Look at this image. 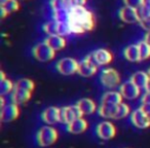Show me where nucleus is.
I'll list each match as a JSON object with an SVG mask.
<instances>
[{
  "label": "nucleus",
  "mask_w": 150,
  "mask_h": 148,
  "mask_svg": "<svg viewBox=\"0 0 150 148\" xmlns=\"http://www.w3.org/2000/svg\"><path fill=\"white\" fill-rule=\"evenodd\" d=\"M138 13L140 16V20L144 19V18H149L150 17V3L144 2L140 8H138Z\"/></svg>",
  "instance_id": "30"
},
{
  "label": "nucleus",
  "mask_w": 150,
  "mask_h": 148,
  "mask_svg": "<svg viewBox=\"0 0 150 148\" xmlns=\"http://www.w3.org/2000/svg\"><path fill=\"white\" fill-rule=\"evenodd\" d=\"M50 5L52 11H60V9H70L67 0H50Z\"/></svg>",
  "instance_id": "27"
},
{
  "label": "nucleus",
  "mask_w": 150,
  "mask_h": 148,
  "mask_svg": "<svg viewBox=\"0 0 150 148\" xmlns=\"http://www.w3.org/2000/svg\"><path fill=\"white\" fill-rule=\"evenodd\" d=\"M97 135L102 140H110L116 135L115 125L110 121H102L96 127Z\"/></svg>",
  "instance_id": "9"
},
{
  "label": "nucleus",
  "mask_w": 150,
  "mask_h": 148,
  "mask_svg": "<svg viewBox=\"0 0 150 148\" xmlns=\"http://www.w3.org/2000/svg\"><path fill=\"white\" fill-rule=\"evenodd\" d=\"M78 63L76 60L72 58L61 59L57 63V70L63 75H72L78 70Z\"/></svg>",
  "instance_id": "5"
},
{
  "label": "nucleus",
  "mask_w": 150,
  "mask_h": 148,
  "mask_svg": "<svg viewBox=\"0 0 150 148\" xmlns=\"http://www.w3.org/2000/svg\"><path fill=\"white\" fill-rule=\"evenodd\" d=\"M69 7H75V6H84L86 3V0H67Z\"/></svg>",
  "instance_id": "33"
},
{
  "label": "nucleus",
  "mask_w": 150,
  "mask_h": 148,
  "mask_svg": "<svg viewBox=\"0 0 150 148\" xmlns=\"http://www.w3.org/2000/svg\"><path fill=\"white\" fill-rule=\"evenodd\" d=\"M120 105V104H119ZM119 105H108V104H101L99 107V114L105 118H113L115 119L118 111Z\"/></svg>",
  "instance_id": "20"
},
{
  "label": "nucleus",
  "mask_w": 150,
  "mask_h": 148,
  "mask_svg": "<svg viewBox=\"0 0 150 148\" xmlns=\"http://www.w3.org/2000/svg\"><path fill=\"white\" fill-rule=\"evenodd\" d=\"M100 80L104 86L108 89H114L120 84V75L115 69L106 68L101 72Z\"/></svg>",
  "instance_id": "4"
},
{
  "label": "nucleus",
  "mask_w": 150,
  "mask_h": 148,
  "mask_svg": "<svg viewBox=\"0 0 150 148\" xmlns=\"http://www.w3.org/2000/svg\"><path fill=\"white\" fill-rule=\"evenodd\" d=\"M88 123L84 118L80 117V118L76 119V120L72 121L67 125V130L69 133L74 134V135H78V134H82L88 130Z\"/></svg>",
  "instance_id": "17"
},
{
  "label": "nucleus",
  "mask_w": 150,
  "mask_h": 148,
  "mask_svg": "<svg viewBox=\"0 0 150 148\" xmlns=\"http://www.w3.org/2000/svg\"><path fill=\"white\" fill-rule=\"evenodd\" d=\"M20 115V107L15 103H9L1 108L0 112V120L2 123H11L17 119Z\"/></svg>",
  "instance_id": "8"
},
{
  "label": "nucleus",
  "mask_w": 150,
  "mask_h": 148,
  "mask_svg": "<svg viewBox=\"0 0 150 148\" xmlns=\"http://www.w3.org/2000/svg\"><path fill=\"white\" fill-rule=\"evenodd\" d=\"M118 16L121 21L127 24H134L140 22V16L138 13V9L133 8V7L123 6L122 8L119 9Z\"/></svg>",
  "instance_id": "13"
},
{
  "label": "nucleus",
  "mask_w": 150,
  "mask_h": 148,
  "mask_svg": "<svg viewBox=\"0 0 150 148\" xmlns=\"http://www.w3.org/2000/svg\"><path fill=\"white\" fill-rule=\"evenodd\" d=\"M9 0H0V4H1V6H3V5L5 4V3L8 2Z\"/></svg>",
  "instance_id": "38"
},
{
  "label": "nucleus",
  "mask_w": 150,
  "mask_h": 148,
  "mask_svg": "<svg viewBox=\"0 0 150 148\" xmlns=\"http://www.w3.org/2000/svg\"><path fill=\"white\" fill-rule=\"evenodd\" d=\"M122 96L119 92H107L102 97V103L101 104H108V105H119L122 103Z\"/></svg>",
  "instance_id": "21"
},
{
  "label": "nucleus",
  "mask_w": 150,
  "mask_h": 148,
  "mask_svg": "<svg viewBox=\"0 0 150 148\" xmlns=\"http://www.w3.org/2000/svg\"><path fill=\"white\" fill-rule=\"evenodd\" d=\"M77 107L80 110V112L82 113V115H90L92 113H94L97 109V105L96 103L93 100L88 98L81 99L77 102Z\"/></svg>",
  "instance_id": "18"
},
{
  "label": "nucleus",
  "mask_w": 150,
  "mask_h": 148,
  "mask_svg": "<svg viewBox=\"0 0 150 148\" xmlns=\"http://www.w3.org/2000/svg\"><path fill=\"white\" fill-rule=\"evenodd\" d=\"M46 44L50 46L54 50H61L66 46V39L60 35H50L47 36L44 40Z\"/></svg>",
  "instance_id": "19"
},
{
  "label": "nucleus",
  "mask_w": 150,
  "mask_h": 148,
  "mask_svg": "<svg viewBox=\"0 0 150 148\" xmlns=\"http://www.w3.org/2000/svg\"><path fill=\"white\" fill-rule=\"evenodd\" d=\"M3 7L6 9L7 13H13V11H17L18 9L20 8V4H19V2H18V0H9L8 2L3 5Z\"/></svg>",
  "instance_id": "31"
},
{
  "label": "nucleus",
  "mask_w": 150,
  "mask_h": 148,
  "mask_svg": "<svg viewBox=\"0 0 150 148\" xmlns=\"http://www.w3.org/2000/svg\"><path fill=\"white\" fill-rule=\"evenodd\" d=\"M15 86L21 89H25L28 91H32L33 92L34 89H35V84H34L33 80L29 79V78H22V79L18 80L15 84Z\"/></svg>",
  "instance_id": "26"
},
{
  "label": "nucleus",
  "mask_w": 150,
  "mask_h": 148,
  "mask_svg": "<svg viewBox=\"0 0 150 148\" xmlns=\"http://www.w3.org/2000/svg\"><path fill=\"white\" fill-rule=\"evenodd\" d=\"M140 91L141 90L134 82H132L131 80L123 82L120 86V89H119V93L122 96V98L127 99V100H135V99H137L140 96Z\"/></svg>",
  "instance_id": "10"
},
{
  "label": "nucleus",
  "mask_w": 150,
  "mask_h": 148,
  "mask_svg": "<svg viewBox=\"0 0 150 148\" xmlns=\"http://www.w3.org/2000/svg\"><path fill=\"white\" fill-rule=\"evenodd\" d=\"M149 118H150V116H149Z\"/></svg>",
  "instance_id": "41"
},
{
  "label": "nucleus",
  "mask_w": 150,
  "mask_h": 148,
  "mask_svg": "<svg viewBox=\"0 0 150 148\" xmlns=\"http://www.w3.org/2000/svg\"><path fill=\"white\" fill-rule=\"evenodd\" d=\"M98 71V66L95 63H93L90 59L86 57L84 60L80 61L78 63V70L77 73L83 77H91L94 76Z\"/></svg>",
  "instance_id": "12"
},
{
  "label": "nucleus",
  "mask_w": 150,
  "mask_h": 148,
  "mask_svg": "<svg viewBox=\"0 0 150 148\" xmlns=\"http://www.w3.org/2000/svg\"><path fill=\"white\" fill-rule=\"evenodd\" d=\"M88 58L93 63H95L97 66H105V65H108L109 63H111L113 56L108 50L100 48V50H95L91 55H88Z\"/></svg>",
  "instance_id": "6"
},
{
  "label": "nucleus",
  "mask_w": 150,
  "mask_h": 148,
  "mask_svg": "<svg viewBox=\"0 0 150 148\" xmlns=\"http://www.w3.org/2000/svg\"><path fill=\"white\" fill-rule=\"evenodd\" d=\"M139 46V50H140V58L141 61L147 60L150 58V43L147 42L146 40H142L139 43H137Z\"/></svg>",
  "instance_id": "24"
},
{
  "label": "nucleus",
  "mask_w": 150,
  "mask_h": 148,
  "mask_svg": "<svg viewBox=\"0 0 150 148\" xmlns=\"http://www.w3.org/2000/svg\"><path fill=\"white\" fill-rule=\"evenodd\" d=\"M0 13H1V18H5L7 15H8V13H7V11L4 8L3 6L0 7Z\"/></svg>",
  "instance_id": "36"
},
{
  "label": "nucleus",
  "mask_w": 150,
  "mask_h": 148,
  "mask_svg": "<svg viewBox=\"0 0 150 148\" xmlns=\"http://www.w3.org/2000/svg\"><path fill=\"white\" fill-rule=\"evenodd\" d=\"M131 113V108L127 104L125 103H121L120 105L118 106V111H117V114L115 119H121V118H125L127 117V115H129Z\"/></svg>",
  "instance_id": "28"
},
{
  "label": "nucleus",
  "mask_w": 150,
  "mask_h": 148,
  "mask_svg": "<svg viewBox=\"0 0 150 148\" xmlns=\"http://www.w3.org/2000/svg\"><path fill=\"white\" fill-rule=\"evenodd\" d=\"M123 55H125V58L131 62H140L141 61L138 44H131V45L127 46L123 50Z\"/></svg>",
  "instance_id": "23"
},
{
  "label": "nucleus",
  "mask_w": 150,
  "mask_h": 148,
  "mask_svg": "<svg viewBox=\"0 0 150 148\" xmlns=\"http://www.w3.org/2000/svg\"><path fill=\"white\" fill-rule=\"evenodd\" d=\"M13 89H15V84L5 77L4 72L1 71L0 72V95L1 97L13 93Z\"/></svg>",
  "instance_id": "22"
},
{
  "label": "nucleus",
  "mask_w": 150,
  "mask_h": 148,
  "mask_svg": "<svg viewBox=\"0 0 150 148\" xmlns=\"http://www.w3.org/2000/svg\"><path fill=\"white\" fill-rule=\"evenodd\" d=\"M148 74H149V76H150V68H149V70H148Z\"/></svg>",
  "instance_id": "40"
},
{
  "label": "nucleus",
  "mask_w": 150,
  "mask_h": 148,
  "mask_svg": "<svg viewBox=\"0 0 150 148\" xmlns=\"http://www.w3.org/2000/svg\"><path fill=\"white\" fill-rule=\"evenodd\" d=\"M144 2H148V3H150V0H144Z\"/></svg>",
  "instance_id": "39"
},
{
  "label": "nucleus",
  "mask_w": 150,
  "mask_h": 148,
  "mask_svg": "<svg viewBox=\"0 0 150 148\" xmlns=\"http://www.w3.org/2000/svg\"><path fill=\"white\" fill-rule=\"evenodd\" d=\"M148 116H150V104H142V106L140 107Z\"/></svg>",
  "instance_id": "35"
},
{
  "label": "nucleus",
  "mask_w": 150,
  "mask_h": 148,
  "mask_svg": "<svg viewBox=\"0 0 150 148\" xmlns=\"http://www.w3.org/2000/svg\"><path fill=\"white\" fill-rule=\"evenodd\" d=\"M59 134L54 127H50V125H45L42 127L39 131L36 134V140L39 146L42 147H46V146H50L58 140Z\"/></svg>",
  "instance_id": "2"
},
{
  "label": "nucleus",
  "mask_w": 150,
  "mask_h": 148,
  "mask_svg": "<svg viewBox=\"0 0 150 148\" xmlns=\"http://www.w3.org/2000/svg\"><path fill=\"white\" fill-rule=\"evenodd\" d=\"M58 29H59V22L56 20L47 22L43 25V31L47 34L48 36L50 35H58Z\"/></svg>",
  "instance_id": "25"
},
{
  "label": "nucleus",
  "mask_w": 150,
  "mask_h": 148,
  "mask_svg": "<svg viewBox=\"0 0 150 148\" xmlns=\"http://www.w3.org/2000/svg\"><path fill=\"white\" fill-rule=\"evenodd\" d=\"M42 120L48 125L61 123V109L58 107H48L42 112Z\"/></svg>",
  "instance_id": "14"
},
{
  "label": "nucleus",
  "mask_w": 150,
  "mask_h": 148,
  "mask_svg": "<svg viewBox=\"0 0 150 148\" xmlns=\"http://www.w3.org/2000/svg\"><path fill=\"white\" fill-rule=\"evenodd\" d=\"M70 34H72V31H71V28L69 26L68 22H59L58 35L65 37V36L70 35Z\"/></svg>",
  "instance_id": "29"
},
{
  "label": "nucleus",
  "mask_w": 150,
  "mask_h": 148,
  "mask_svg": "<svg viewBox=\"0 0 150 148\" xmlns=\"http://www.w3.org/2000/svg\"><path fill=\"white\" fill-rule=\"evenodd\" d=\"M139 24L144 30H146L147 32L150 31V17L141 19V20H140V22H139Z\"/></svg>",
  "instance_id": "34"
},
{
  "label": "nucleus",
  "mask_w": 150,
  "mask_h": 148,
  "mask_svg": "<svg viewBox=\"0 0 150 148\" xmlns=\"http://www.w3.org/2000/svg\"><path fill=\"white\" fill-rule=\"evenodd\" d=\"M144 40H146V41L149 42V43H150V31L146 33V35H145V39H144Z\"/></svg>",
  "instance_id": "37"
},
{
  "label": "nucleus",
  "mask_w": 150,
  "mask_h": 148,
  "mask_svg": "<svg viewBox=\"0 0 150 148\" xmlns=\"http://www.w3.org/2000/svg\"><path fill=\"white\" fill-rule=\"evenodd\" d=\"M131 81L134 82L141 91H146L150 84V76L148 72L138 71V72L132 75Z\"/></svg>",
  "instance_id": "16"
},
{
  "label": "nucleus",
  "mask_w": 150,
  "mask_h": 148,
  "mask_svg": "<svg viewBox=\"0 0 150 148\" xmlns=\"http://www.w3.org/2000/svg\"><path fill=\"white\" fill-rule=\"evenodd\" d=\"M68 24L72 34L80 35L86 32L92 31L95 27V17L91 11L84 6L71 7L69 11Z\"/></svg>",
  "instance_id": "1"
},
{
  "label": "nucleus",
  "mask_w": 150,
  "mask_h": 148,
  "mask_svg": "<svg viewBox=\"0 0 150 148\" xmlns=\"http://www.w3.org/2000/svg\"><path fill=\"white\" fill-rule=\"evenodd\" d=\"M82 113L78 109L77 105L75 106H67L61 109V123L68 125L72 121L82 117Z\"/></svg>",
  "instance_id": "7"
},
{
  "label": "nucleus",
  "mask_w": 150,
  "mask_h": 148,
  "mask_svg": "<svg viewBox=\"0 0 150 148\" xmlns=\"http://www.w3.org/2000/svg\"><path fill=\"white\" fill-rule=\"evenodd\" d=\"M125 3V6L133 7V8H140L143 5L144 0H122Z\"/></svg>",
  "instance_id": "32"
},
{
  "label": "nucleus",
  "mask_w": 150,
  "mask_h": 148,
  "mask_svg": "<svg viewBox=\"0 0 150 148\" xmlns=\"http://www.w3.org/2000/svg\"><path fill=\"white\" fill-rule=\"evenodd\" d=\"M33 56L36 60L40 61V62H48V61L52 60L56 56V50H54L48 44L45 42H41L38 43L34 46L33 50Z\"/></svg>",
  "instance_id": "3"
},
{
  "label": "nucleus",
  "mask_w": 150,
  "mask_h": 148,
  "mask_svg": "<svg viewBox=\"0 0 150 148\" xmlns=\"http://www.w3.org/2000/svg\"><path fill=\"white\" fill-rule=\"evenodd\" d=\"M32 94H33L32 91H28L25 90V89L15 86L13 93H11V102L18 105L27 103L31 99Z\"/></svg>",
  "instance_id": "15"
},
{
  "label": "nucleus",
  "mask_w": 150,
  "mask_h": 148,
  "mask_svg": "<svg viewBox=\"0 0 150 148\" xmlns=\"http://www.w3.org/2000/svg\"><path fill=\"white\" fill-rule=\"evenodd\" d=\"M131 121L135 127L139 129H147L150 127V118L141 108L136 109L134 112H132Z\"/></svg>",
  "instance_id": "11"
}]
</instances>
